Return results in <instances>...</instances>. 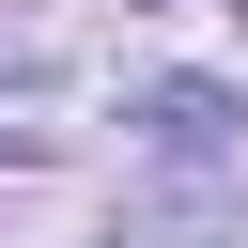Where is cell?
<instances>
[{"label": "cell", "mask_w": 248, "mask_h": 248, "mask_svg": "<svg viewBox=\"0 0 248 248\" xmlns=\"http://www.w3.org/2000/svg\"><path fill=\"white\" fill-rule=\"evenodd\" d=\"M140 124H155L170 155H217V140H232V93H202V78H155V93H140Z\"/></svg>", "instance_id": "obj_1"}]
</instances>
